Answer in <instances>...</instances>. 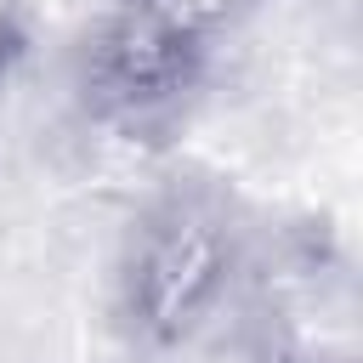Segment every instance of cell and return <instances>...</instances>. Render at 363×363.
Instances as JSON below:
<instances>
[{"mask_svg":"<svg viewBox=\"0 0 363 363\" xmlns=\"http://www.w3.org/2000/svg\"><path fill=\"white\" fill-rule=\"evenodd\" d=\"M250 233L233 199L210 182H164L125 227L119 250V323L147 352L204 340L250 278Z\"/></svg>","mask_w":363,"mask_h":363,"instance_id":"1","label":"cell"},{"mask_svg":"<svg viewBox=\"0 0 363 363\" xmlns=\"http://www.w3.org/2000/svg\"><path fill=\"white\" fill-rule=\"evenodd\" d=\"M147 6H159L164 17H176V23H187L193 34H221V28H233L238 17H250V11H261L267 0H147Z\"/></svg>","mask_w":363,"mask_h":363,"instance_id":"3","label":"cell"},{"mask_svg":"<svg viewBox=\"0 0 363 363\" xmlns=\"http://www.w3.org/2000/svg\"><path fill=\"white\" fill-rule=\"evenodd\" d=\"M210 45V34H193L147 0H113L74 45L79 108L125 136L164 130L204 85Z\"/></svg>","mask_w":363,"mask_h":363,"instance_id":"2","label":"cell"},{"mask_svg":"<svg viewBox=\"0 0 363 363\" xmlns=\"http://www.w3.org/2000/svg\"><path fill=\"white\" fill-rule=\"evenodd\" d=\"M17 57H23V28L0 11V85L11 79V68H17Z\"/></svg>","mask_w":363,"mask_h":363,"instance_id":"4","label":"cell"}]
</instances>
